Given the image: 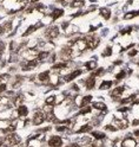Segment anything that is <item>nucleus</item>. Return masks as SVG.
<instances>
[{
    "mask_svg": "<svg viewBox=\"0 0 139 147\" xmlns=\"http://www.w3.org/2000/svg\"><path fill=\"white\" fill-rule=\"evenodd\" d=\"M21 142V138L17 134V133H10L6 138H5V144H7V145H10L11 147L13 146H17V145H19Z\"/></svg>",
    "mask_w": 139,
    "mask_h": 147,
    "instance_id": "1",
    "label": "nucleus"
},
{
    "mask_svg": "<svg viewBox=\"0 0 139 147\" xmlns=\"http://www.w3.org/2000/svg\"><path fill=\"white\" fill-rule=\"evenodd\" d=\"M45 120H46V115H45V113H44L42 110H37V112L34 113V115H33L32 122H33V125H34V126H39V125H41Z\"/></svg>",
    "mask_w": 139,
    "mask_h": 147,
    "instance_id": "2",
    "label": "nucleus"
},
{
    "mask_svg": "<svg viewBox=\"0 0 139 147\" xmlns=\"http://www.w3.org/2000/svg\"><path fill=\"white\" fill-rule=\"evenodd\" d=\"M58 34H59V27L58 26H51V27H48L46 30V32H45V36L47 37L48 40L56 39L58 37Z\"/></svg>",
    "mask_w": 139,
    "mask_h": 147,
    "instance_id": "3",
    "label": "nucleus"
},
{
    "mask_svg": "<svg viewBox=\"0 0 139 147\" xmlns=\"http://www.w3.org/2000/svg\"><path fill=\"white\" fill-rule=\"evenodd\" d=\"M63 145V139L58 135H52L48 139V146L50 147H61Z\"/></svg>",
    "mask_w": 139,
    "mask_h": 147,
    "instance_id": "4",
    "label": "nucleus"
},
{
    "mask_svg": "<svg viewBox=\"0 0 139 147\" xmlns=\"http://www.w3.org/2000/svg\"><path fill=\"white\" fill-rule=\"evenodd\" d=\"M86 39V42H87V46L90 47V49H96L99 43H100V39L98 38V37H93V36H90V37H87V38H85Z\"/></svg>",
    "mask_w": 139,
    "mask_h": 147,
    "instance_id": "5",
    "label": "nucleus"
},
{
    "mask_svg": "<svg viewBox=\"0 0 139 147\" xmlns=\"http://www.w3.org/2000/svg\"><path fill=\"white\" fill-rule=\"evenodd\" d=\"M114 126L117 127V129H125L128 127V122L125 118H120L114 121Z\"/></svg>",
    "mask_w": 139,
    "mask_h": 147,
    "instance_id": "6",
    "label": "nucleus"
},
{
    "mask_svg": "<svg viewBox=\"0 0 139 147\" xmlns=\"http://www.w3.org/2000/svg\"><path fill=\"white\" fill-rule=\"evenodd\" d=\"M125 90H126V86L117 87V88H116V89H114V90H113V91L111 93V97H112V99H114V100H116V99L118 100V99H119V97H120V96L123 95V93H124Z\"/></svg>",
    "mask_w": 139,
    "mask_h": 147,
    "instance_id": "7",
    "label": "nucleus"
},
{
    "mask_svg": "<svg viewBox=\"0 0 139 147\" xmlns=\"http://www.w3.org/2000/svg\"><path fill=\"white\" fill-rule=\"evenodd\" d=\"M122 146H123V147H137V141H136L133 138L127 136L126 139H124V140H123Z\"/></svg>",
    "mask_w": 139,
    "mask_h": 147,
    "instance_id": "8",
    "label": "nucleus"
},
{
    "mask_svg": "<svg viewBox=\"0 0 139 147\" xmlns=\"http://www.w3.org/2000/svg\"><path fill=\"white\" fill-rule=\"evenodd\" d=\"M81 70L80 69H77V70H74V71H72L71 74H69V75H66L65 77H64V81H66V82H69V81H73L74 78H77L79 75H81Z\"/></svg>",
    "mask_w": 139,
    "mask_h": 147,
    "instance_id": "9",
    "label": "nucleus"
},
{
    "mask_svg": "<svg viewBox=\"0 0 139 147\" xmlns=\"http://www.w3.org/2000/svg\"><path fill=\"white\" fill-rule=\"evenodd\" d=\"M63 14H64V10H63V8H54V10L50 13V17H51L52 20L54 21L57 19H59Z\"/></svg>",
    "mask_w": 139,
    "mask_h": 147,
    "instance_id": "10",
    "label": "nucleus"
},
{
    "mask_svg": "<svg viewBox=\"0 0 139 147\" xmlns=\"http://www.w3.org/2000/svg\"><path fill=\"white\" fill-rule=\"evenodd\" d=\"M38 78L41 83H48L50 82V71H44V73H40L38 75Z\"/></svg>",
    "mask_w": 139,
    "mask_h": 147,
    "instance_id": "11",
    "label": "nucleus"
},
{
    "mask_svg": "<svg viewBox=\"0 0 139 147\" xmlns=\"http://www.w3.org/2000/svg\"><path fill=\"white\" fill-rule=\"evenodd\" d=\"M99 14L101 15L104 19H110L111 18V10L110 8H106V7H101L100 10H99Z\"/></svg>",
    "mask_w": 139,
    "mask_h": 147,
    "instance_id": "12",
    "label": "nucleus"
},
{
    "mask_svg": "<svg viewBox=\"0 0 139 147\" xmlns=\"http://www.w3.org/2000/svg\"><path fill=\"white\" fill-rule=\"evenodd\" d=\"M85 86H86V89H93L94 88V86H96V77L91 75V76L86 80Z\"/></svg>",
    "mask_w": 139,
    "mask_h": 147,
    "instance_id": "13",
    "label": "nucleus"
},
{
    "mask_svg": "<svg viewBox=\"0 0 139 147\" xmlns=\"http://www.w3.org/2000/svg\"><path fill=\"white\" fill-rule=\"evenodd\" d=\"M18 115L20 116V118H23V116H27L28 114V108L26 106H24V104H20L19 107H18Z\"/></svg>",
    "mask_w": 139,
    "mask_h": 147,
    "instance_id": "14",
    "label": "nucleus"
},
{
    "mask_svg": "<svg viewBox=\"0 0 139 147\" xmlns=\"http://www.w3.org/2000/svg\"><path fill=\"white\" fill-rule=\"evenodd\" d=\"M64 31L66 32V34L69 36V34H74V33H77L78 31H79V29L77 27V26H74V25H67L65 29H64Z\"/></svg>",
    "mask_w": 139,
    "mask_h": 147,
    "instance_id": "15",
    "label": "nucleus"
},
{
    "mask_svg": "<svg viewBox=\"0 0 139 147\" xmlns=\"http://www.w3.org/2000/svg\"><path fill=\"white\" fill-rule=\"evenodd\" d=\"M91 101H92V96H91V95H86V96L81 97L80 103H79V107H80V108H81V107H85V106H87Z\"/></svg>",
    "mask_w": 139,
    "mask_h": 147,
    "instance_id": "16",
    "label": "nucleus"
},
{
    "mask_svg": "<svg viewBox=\"0 0 139 147\" xmlns=\"http://www.w3.org/2000/svg\"><path fill=\"white\" fill-rule=\"evenodd\" d=\"M93 108H96L97 110H101V112H106V110H107V106L103 102L93 103Z\"/></svg>",
    "mask_w": 139,
    "mask_h": 147,
    "instance_id": "17",
    "label": "nucleus"
},
{
    "mask_svg": "<svg viewBox=\"0 0 139 147\" xmlns=\"http://www.w3.org/2000/svg\"><path fill=\"white\" fill-rule=\"evenodd\" d=\"M84 4H85L84 0H72L71 4H70V6L73 7V8H78V7H83Z\"/></svg>",
    "mask_w": 139,
    "mask_h": 147,
    "instance_id": "18",
    "label": "nucleus"
},
{
    "mask_svg": "<svg viewBox=\"0 0 139 147\" xmlns=\"http://www.w3.org/2000/svg\"><path fill=\"white\" fill-rule=\"evenodd\" d=\"M138 15H139V11H131V12L125 13L124 19H125V20H131V19H133L134 17H138Z\"/></svg>",
    "mask_w": 139,
    "mask_h": 147,
    "instance_id": "19",
    "label": "nucleus"
},
{
    "mask_svg": "<svg viewBox=\"0 0 139 147\" xmlns=\"http://www.w3.org/2000/svg\"><path fill=\"white\" fill-rule=\"evenodd\" d=\"M136 97H137V95H130L128 97H126V99H123L120 103L122 104H127V103H133L136 101Z\"/></svg>",
    "mask_w": 139,
    "mask_h": 147,
    "instance_id": "20",
    "label": "nucleus"
},
{
    "mask_svg": "<svg viewBox=\"0 0 139 147\" xmlns=\"http://www.w3.org/2000/svg\"><path fill=\"white\" fill-rule=\"evenodd\" d=\"M79 146H85V145H90L91 144V139L88 138V136H85V138H81L80 140H78V142H77Z\"/></svg>",
    "mask_w": 139,
    "mask_h": 147,
    "instance_id": "21",
    "label": "nucleus"
},
{
    "mask_svg": "<svg viewBox=\"0 0 139 147\" xmlns=\"http://www.w3.org/2000/svg\"><path fill=\"white\" fill-rule=\"evenodd\" d=\"M85 65H86V69H87V70L92 71V70H94V69L97 68V62H96V60H90V62H87Z\"/></svg>",
    "mask_w": 139,
    "mask_h": 147,
    "instance_id": "22",
    "label": "nucleus"
},
{
    "mask_svg": "<svg viewBox=\"0 0 139 147\" xmlns=\"http://www.w3.org/2000/svg\"><path fill=\"white\" fill-rule=\"evenodd\" d=\"M112 84H113V82H112V81H104V82L100 84L99 89H100V90H106V89L111 88Z\"/></svg>",
    "mask_w": 139,
    "mask_h": 147,
    "instance_id": "23",
    "label": "nucleus"
},
{
    "mask_svg": "<svg viewBox=\"0 0 139 147\" xmlns=\"http://www.w3.org/2000/svg\"><path fill=\"white\" fill-rule=\"evenodd\" d=\"M91 129H92V126L91 125H84V126H81L78 129V133H88V132H91Z\"/></svg>",
    "mask_w": 139,
    "mask_h": 147,
    "instance_id": "24",
    "label": "nucleus"
},
{
    "mask_svg": "<svg viewBox=\"0 0 139 147\" xmlns=\"http://www.w3.org/2000/svg\"><path fill=\"white\" fill-rule=\"evenodd\" d=\"M57 132H60V133H70V128L65 125V126H57Z\"/></svg>",
    "mask_w": 139,
    "mask_h": 147,
    "instance_id": "25",
    "label": "nucleus"
},
{
    "mask_svg": "<svg viewBox=\"0 0 139 147\" xmlns=\"http://www.w3.org/2000/svg\"><path fill=\"white\" fill-rule=\"evenodd\" d=\"M46 104H56V95H51L45 100Z\"/></svg>",
    "mask_w": 139,
    "mask_h": 147,
    "instance_id": "26",
    "label": "nucleus"
},
{
    "mask_svg": "<svg viewBox=\"0 0 139 147\" xmlns=\"http://www.w3.org/2000/svg\"><path fill=\"white\" fill-rule=\"evenodd\" d=\"M111 55H112V47L111 46H107V47L104 50V52L101 53L103 57H110Z\"/></svg>",
    "mask_w": 139,
    "mask_h": 147,
    "instance_id": "27",
    "label": "nucleus"
},
{
    "mask_svg": "<svg viewBox=\"0 0 139 147\" xmlns=\"http://www.w3.org/2000/svg\"><path fill=\"white\" fill-rule=\"evenodd\" d=\"M92 135L96 138V139H99V140H101V139H105V133H101V132H92Z\"/></svg>",
    "mask_w": 139,
    "mask_h": 147,
    "instance_id": "28",
    "label": "nucleus"
},
{
    "mask_svg": "<svg viewBox=\"0 0 139 147\" xmlns=\"http://www.w3.org/2000/svg\"><path fill=\"white\" fill-rule=\"evenodd\" d=\"M125 76H126V70H122L120 73H118L117 75H116V80H117V82L120 81V80H123Z\"/></svg>",
    "mask_w": 139,
    "mask_h": 147,
    "instance_id": "29",
    "label": "nucleus"
},
{
    "mask_svg": "<svg viewBox=\"0 0 139 147\" xmlns=\"http://www.w3.org/2000/svg\"><path fill=\"white\" fill-rule=\"evenodd\" d=\"M83 109H80L79 110V114L80 115H85V114H88L90 112H91V108L88 107V106H85V107H81Z\"/></svg>",
    "mask_w": 139,
    "mask_h": 147,
    "instance_id": "30",
    "label": "nucleus"
},
{
    "mask_svg": "<svg viewBox=\"0 0 139 147\" xmlns=\"http://www.w3.org/2000/svg\"><path fill=\"white\" fill-rule=\"evenodd\" d=\"M105 129L106 131H111V132H116L117 131V127L116 126H112V125H106L105 126Z\"/></svg>",
    "mask_w": 139,
    "mask_h": 147,
    "instance_id": "31",
    "label": "nucleus"
},
{
    "mask_svg": "<svg viewBox=\"0 0 139 147\" xmlns=\"http://www.w3.org/2000/svg\"><path fill=\"white\" fill-rule=\"evenodd\" d=\"M5 47H6L5 43H4L2 40H0V55H2V53H4V50H5Z\"/></svg>",
    "mask_w": 139,
    "mask_h": 147,
    "instance_id": "32",
    "label": "nucleus"
},
{
    "mask_svg": "<svg viewBox=\"0 0 139 147\" xmlns=\"http://www.w3.org/2000/svg\"><path fill=\"white\" fill-rule=\"evenodd\" d=\"M137 53H138V51H137L136 49H133V50H131V51L128 52V56H130V57H133V56H136Z\"/></svg>",
    "mask_w": 139,
    "mask_h": 147,
    "instance_id": "33",
    "label": "nucleus"
},
{
    "mask_svg": "<svg viewBox=\"0 0 139 147\" xmlns=\"http://www.w3.org/2000/svg\"><path fill=\"white\" fill-rule=\"evenodd\" d=\"M6 88H7L6 84H5V83H1V84H0V94L4 93V91H6Z\"/></svg>",
    "mask_w": 139,
    "mask_h": 147,
    "instance_id": "34",
    "label": "nucleus"
},
{
    "mask_svg": "<svg viewBox=\"0 0 139 147\" xmlns=\"http://www.w3.org/2000/svg\"><path fill=\"white\" fill-rule=\"evenodd\" d=\"M118 112H120V113H127L128 112V108L127 107H122V108L118 109Z\"/></svg>",
    "mask_w": 139,
    "mask_h": 147,
    "instance_id": "35",
    "label": "nucleus"
},
{
    "mask_svg": "<svg viewBox=\"0 0 139 147\" xmlns=\"http://www.w3.org/2000/svg\"><path fill=\"white\" fill-rule=\"evenodd\" d=\"M132 125H133V126H138L139 125V120L138 119H134V120L132 121Z\"/></svg>",
    "mask_w": 139,
    "mask_h": 147,
    "instance_id": "36",
    "label": "nucleus"
},
{
    "mask_svg": "<svg viewBox=\"0 0 139 147\" xmlns=\"http://www.w3.org/2000/svg\"><path fill=\"white\" fill-rule=\"evenodd\" d=\"M4 142H5V138H0V147L4 145Z\"/></svg>",
    "mask_w": 139,
    "mask_h": 147,
    "instance_id": "37",
    "label": "nucleus"
},
{
    "mask_svg": "<svg viewBox=\"0 0 139 147\" xmlns=\"http://www.w3.org/2000/svg\"><path fill=\"white\" fill-rule=\"evenodd\" d=\"M67 147H79V145H78L77 142H74V144H71V145H69Z\"/></svg>",
    "mask_w": 139,
    "mask_h": 147,
    "instance_id": "38",
    "label": "nucleus"
},
{
    "mask_svg": "<svg viewBox=\"0 0 139 147\" xmlns=\"http://www.w3.org/2000/svg\"><path fill=\"white\" fill-rule=\"evenodd\" d=\"M133 134H134V136H139V129L134 131V132H133Z\"/></svg>",
    "mask_w": 139,
    "mask_h": 147,
    "instance_id": "39",
    "label": "nucleus"
},
{
    "mask_svg": "<svg viewBox=\"0 0 139 147\" xmlns=\"http://www.w3.org/2000/svg\"><path fill=\"white\" fill-rule=\"evenodd\" d=\"M29 1H31V2H32V4H35V2H38V1H39V0H29Z\"/></svg>",
    "mask_w": 139,
    "mask_h": 147,
    "instance_id": "40",
    "label": "nucleus"
},
{
    "mask_svg": "<svg viewBox=\"0 0 139 147\" xmlns=\"http://www.w3.org/2000/svg\"><path fill=\"white\" fill-rule=\"evenodd\" d=\"M2 33V25H0V34Z\"/></svg>",
    "mask_w": 139,
    "mask_h": 147,
    "instance_id": "41",
    "label": "nucleus"
},
{
    "mask_svg": "<svg viewBox=\"0 0 139 147\" xmlns=\"http://www.w3.org/2000/svg\"><path fill=\"white\" fill-rule=\"evenodd\" d=\"M58 1H61V2H64V1H65V0H58Z\"/></svg>",
    "mask_w": 139,
    "mask_h": 147,
    "instance_id": "42",
    "label": "nucleus"
}]
</instances>
